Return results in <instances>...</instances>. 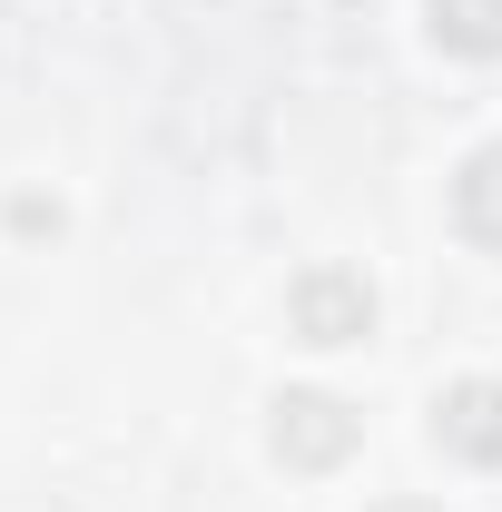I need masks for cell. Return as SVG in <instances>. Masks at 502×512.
Returning <instances> with one entry per match:
<instances>
[{
	"mask_svg": "<svg viewBox=\"0 0 502 512\" xmlns=\"http://www.w3.org/2000/svg\"><path fill=\"white\" fill-rule=\"evenodd\" d=\"M453 227H463L483 256H502V138L463 158V178H453Z\"/></svg>",
	"mask_w": 502,
	"mask_h": 512,
	"instance_id": "277c9868",
	"label": "cell"
},
{
	"mask_svg": "<svg viewBox=\"0 0 502 512\" xmlns=\"http://www.w3.org/2000/svg\"><path fill=\"white\" fill-rule=\"evenodd\" d=\"M276 453L306 463V473H325V463L355 453V414H345L335 394H286V404H276Z\"/></svg>",
	"mask_w": 502,
	"mask_h": 512,
	"instance_id": "7a4b0ae2",
	"label": "cell"
},
{
	"mask_svg": "<svg viewBox=\"0 0 502 512\" xmlns=\"http://www.w3.org/2000/svg\"><path fill=\"white\" fill-rule=\"evenodd\" d=\"M434 444L463 453V463H502V384L493 375H463L434 404Z\"/></svg>",
	"mask_w": 502,
	"mask_h": 512,
	"instance_id": "3957f363",
	"label": "cell"
},
{
	"mask_svg": "<svg viewBox=\"0 0 502 512\" xmlns=\"http://www.w3.org/2000/svg\"><path fill=\"white\" fill-rule=\"evenodd\" d=\"M375 512H443V503H375Z\"/></svg>",
	"mask_w": 502,
	"mask_h": 512,
	"instance_id": "8992f818",
	"label": "cell"
},
{
	"mask_svg": "<svg viewBox=\"0 0 502 512\" xmlns=\"http://www.w3.org/2000/svg\"><path fill=\"white\" fill-rule=\"evenodd\" d=\"M434 40L453 60H502V0H434Z\"/></svg>",
	"mask_w": 502,
	"mask_h": 512,
	"instance_id": "5b68a950",
	"label": "cell"
},
{
	"mask_svg": "<svg viewBox=\"0 0 502 512\" xmlns=\"http://www.w3.org/2000/svg\"><path fill=\"white\" fill-rule=\"evenodd\" d=\"M365 325H375L365 276H345V266H315V276H296V335H306V345H355Z\"/></svg>",
	"mask_w": 502,
	"mask_h": 512,
	"instance_id": "6da1fadb",
	"label": "cell"
}]
</instances>
